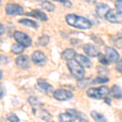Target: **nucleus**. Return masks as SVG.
I'll return each instance as SVG.
<instances>
[{
	"mask_svg": "<svg viewBox=\"0 0 122 122\" xmlns=\"http://www.w3.org/2000/svg\"><path fill=\"white\" fill-rule=\"evenodd\" d=\"M68 25L79 29H89L92 27V23L88 19L76 14H68L65 17Z\"/></svg>",
	"mask_w": 122,
	"mask_h": 122,
	"instance_id": "f257e3e1",
	"label": "nucleus"
},
{
	"mask_svg": "<svg viewBox=\"0 0 122 122\" xmlns=\"http://www.w3.org/2000/svg\"><path fill=\"white\" fill-rule=\"evenodd\" d=\"M109 94V89L107 86H100L99 88H90L86 91V94L89 98L94 99H102L107 97Z\"/></svg>",
	"mask_w": 122,
	"mask_h": 122,
	"instance_id": "f03ea898",
	"label": "nucleus"
},
{
	"mask_svg": "<svg viewBox=\"0 0 122 122\" xmlns=\"http://www.w3.org/2000/svg\"><path fill=\"white\" fill-rule=\"evenodd\" d=\"M68 70L70 71L71 74L73 77H75L76 79L79 80L84 77L85 76V69L82 68L81 66L76 62V60H69L68 61Z\"/></svg>",
	"mask_w": 122,
	"mask_h": 122,
	"instance_id": "7ed1b4c3",
	"label": "nucleus"
},
{
	"mask_svg": "<svg viewBox=\"0 0 122 122\" xmlns=\"http://www.w3.org/2000/svg\"><path fill=\"white\" fill-rule=\"evenodd\" d=\"M14 37L15 40L18 42V44L21 45L24 47H28L31 45L32 43V40L29 38V35H27L26 33L23 32H20V31H15L14 33Z\"/></svg>",
	"mask_w": 122,
	"mask_h": 122,
	"instance_id": "20e7f679",
	"label": "nucleus"
},
{
	"mask_svg": "<svg viewBox=\"0 0 122 122\" xmlns=\"http://www.w3.org/2000/svg\"><path fill=\"white\" fill-rule=\"evenodd\" d=\"M105 19L112 24H122V13L116 9H110Z\"/></svg>",
	"mask_w": 122,
	"mask_h": 122,
	"instance_id": "39448f33",
	"label": "nucleus"
},
{
	"mask_svg": "<svg viewBox=\"0 0 122 122\" xmlns=\"http://www.w3.org/2000/svg\"><path fill=\"white\" fill-rule=\"evenodd\" d=\"M5 11L9 15H20L24 13L23 7L16 3H7L5 7Z\"/></svg>",
	"mask_w": 122,
	"mask_h": 122,
	"instance_id": "423d86ee",
	"label": "nucleus"
},
{
	"mask_svg": "<svg viewBox=\"0 0 122 122\" xmlns=\"http://www.w3.org/2000/svg\"><path fill=\"white\" fill-rule=\"evenodd\" d=\"M72 94L69 90L64 89H58L53 92V97L59 101H66L72 98Z\"/></svg>",
	"mask_w": 122,
	"mask_h": 122,
	"instance_id": "0eeeda50",
	"label": "nucleus"
},
{
	"mask_svg": "<svg viewBox=\"0 0 122 122\" xmlns=\"http://www.w3.org/2000/svg\"><path fill=\"white\" fill-rule=\"evenodd\" d=\"M36 87L39 91H41L44 94H46V95L51 94L53 91V86L43 80L38 81L37 85H36Z\"/></svg>",
	"mask_w": 122,
	"mask_h": 122,
	"instance_id": "6e6552de",
	"label": "nucleus"
},
{
	"mask_svg": "<svg viewBox=\"0 0 122 122\" xmlns=\"http://www.w3.org/2000/svg\"><path fill=\"white\" fill-rule=\"evenodd\" d=\"M105 54L106 57L108 60V61L111 63H117L119 60L120 56L119 53L117 52V51L116 49L112 48V47L107 46L105 48Z\"/></svg>",
	"mask_w": 122,
	"mask_h": 122,
	"instance_id": "1a4fd4ad",
	"label": "nucleus"
},
{
	"mask_svg": "<svg viewBox=\"0 0 122 122\" xmlns=\"http://www.w3.org/2000/svg\"><path fill=\"white\" fill-rule=\"evenodd\" d=\"M32 60L37 65H43L46 62V57L41 51H36L32 54Z\"/></svg>",
	"mask_w": 122,
	"mask_h": 122,
	"instance_id": "9d476101",
	"label": "nucleus"
},
{
	"mask_svg": "<svg viewBox=\"0 0 122 122\" xmlns=\"http://www.w3.org/2000/svg\"><path fill=\"white\" fill-rule=\"evenodd\" d=\"M29 103L30 104V106L32 107L33 112L34 114H36V112L38 111H40L43 107V104L41 103L40 99L38 98L35 97V96H30L28 99Z\"/></svg>",
	"mask_w": 122,
	"mask_h": 122,
	"instance_id": "9b49d317",
	"label": "nucleus"
},
{
	"mask_svg": "<svg viewBox=\"0 0 122 122\" xmlns=\"http://www.w3.org/2000/svg\"><path fill=\"white\" fill-rule=\"evenodd\" d=\"M66 112L69 113L75 120H78L80 122H89L87 117L85 114H83L81 112L78 111L76 109H68Z\"/></svg>",
	"mask_w": 122,
	"mask_h": 122,
	"instance_id": "f8f14e48",
	"label": "nucleus"
},
{
	"mask_svg": "<svg viewBox=\"0 0 122 122\" xmlns=\"http://www.w3.org/2000/svg\"><path fill=\"white\" fill-rule=\"evenodd\" d=\"M15 64L17 67L21 69H28L30 66L28 56H20L15 59Z\"/></svg>",
	"mask_w": 122,
	"mask_h": 122,
	"instance_id": "ddd939ff",
	"label": "nucleus"
},
{
	"mask_svg": "<svg viewBox=\"0 0 122 122\" xmlns=\"http://www.w3.org/2000/svg\"><path fill=\"white\" fill-rule=\"evenodd\" d=\"M83 50L85 53L90 57H96L99 53V49L96 46H94L93 44H90V43L85 45Z\"/></svg>",
	"mask_w": 122,
	"mask_h": 122,
	"instance_id": "4468645a",
	"label": "nucleus"
},
{
	"mask_svg": "<svg viewBox=\"0 0 122 122\" xmlns=\"http://www.w3.org/2000/svg\"><path fill=\"white\" fill-rule=\"evenodd\" d=\"M75 60L83 68H90L92 65L91 61L90 60V59L87 58L86 56H83V55H81V54L76 55V57H75Z\"/></svg>",
	"mask_w": 122,
	"mask_h": 122,
	"instance_id": "2eb2a0df",
	"label": "nucleus"
},
{
	"mask_svg": "<svg viewBox=\"0 0 122 122\" xmlns=\"http://www.w3.org/2000/svg\"><path fill=\"white\" fill-rule=\"evenodd\" d=\"M110 9L111 8H110V7L108 5L105 4V3H99L96 7V13L100 18L105 19L106 15L109 11Z\"/></svg>",
	"mask_w": 122,
	"mask_h": 122,
	"instance_id": "dca6fc26",
	"label": "nucleus"
},
{
	"mask_svg": "<svg viewBox=\"0 0 122 122\" xmlns=\"http://www.w3.org/2000/svg\"><path fill=\"white\" fill-rule=\"evenodd\" d=\"M27 15L34 17V18L38 19V20H42V21H46L47 20H48L46 15L45 14L43 11H40V10H37V9L29 11V12L27 13Z\"/></svg>",
	"mask_w": 122,
	"mask_h": 122,
	"instance_id": "f3484780",
	"label": "nucleus"
},
{
	"mask_svg": "<svg viewBox=\"0 0 122 122\" xmlns=\"http://www.w3.org/2000/svg\"><path fill=\"white\" fill-rule=\"evenodd\" d=\"M76 53L73 49H66L61 53V58L66 61L72 60L75 59Z\"/></svg>",
	"mask_w": 122,
	"mask_h": 122,
	"instance_id": "a211bd4d",
	"label": "nucleus"
},
{
	"mask_svg": "<svg viewBox=\"0 0 122 122\" xmlns=\"http://www.w3.org/2000/svg\"><path fill=\"white\" fill-rule=\"evenodd\" d=\"M37 2H38V4L41 6L42 8L46 10L47 11L52 12V11H54L55 9H56V6L53 4L52 3L49 2L48 0H37Z\"/></svg>",
	"mask_w": 122,
	"mask_h": 122,
	"instance_id": "6ab92c4d",
	"label": "nucleus"
},
{
	"mask_svg": "<svg viewBox=\"0 0 122 122\" xmlns=\"http://www.w3.org/2000/svg\"><path fill=\"white\" fill-rule=\"evenodd\" d=\"M111 95L115 99H122V90L117 85H114L111 90H109Z\"/></svg>",
	"mask_w": 122,
	"mask_h": 122,
	"instance_id": "aec40b11",
	"label": "nucleus"
},
{
	"mask_svg": "<svg viewBox=\"0 0 122 122\" xmlns=\"http://www.w3.org/2000/svg\"><path fill=\"white\" fill-rule=\"evenodd\" d=\"M111 40L116 47L122 49V33H119L117 34L113 35L111 38Z\"/></svg>",
	"mask_w": 122,
	"mask_h": 122,
	"instance_id": "412c9836",
	"label": "nucleus"
},
{
	"mask_svg": "<svg viewBox=\"0 0 122 122\" xmlns=\"http://www.w3.org/2000/svg\"><path fill=\"white\" fill-rule=\"evenodd\" d=\"M91 84L93 83V80L91 78H81V79H79L77 81V86L78 87L81 88V89H84V88H86L88 86H91Z\"/></svg>",
	"mask_w": 122,
	"mask_h": 122,
	"instance_id": "4be33fe9",
	"label": "nucleus"
},
{
	"mask_svg": "<svg viewBox=\"0 0 122 122\" xmlns=\"http://www.w3.org/2000/svg\"><path fill=\"white\" fill-rule=\"evenodd\" d=\"M90 116L93 118V120L95 122H107L106 117H104L103 114L98 112L96 111H92L90 112Z\"/></svg>",
	"mask_w": 122,
	"mask_h": 122,
	"instance_id": "5701e85b",
	"label": "nucleus"
},
{
	"mask_svg": "<svg viewBox=\"0 0 122 122\" xmlns=\"http://www.w3.org/2000/svg\"><path fill=\"white\" fill-rule=\"evenodd\" d=\"M39 117H40L42 121H44L46 122H49L51 120L52 116L51 115V113L49 112L47 110L42 108V109L39 111Z\"/></svg>",
	"mask_w": 122,
	"mask_h": 122,
	"instance_id": "b1692460",
	"label": "nucleus"
},
{
	"mask_svg": "<svg viewBox=\"0 0 122 122\" xmlns=\"http://www.w3.org/2000/svg\"><path fill=\"white\" fill-rule=\"evenodd\" d=\"M19 23L25 25V26H28L33 29H36L38 27V25L35 22V21L31 20H29V19H21L19 20Z\"/></svg>",
	"mask_w": 122,
	"mask_h": 122,
	"instance_id": "393cba45",
	"label": "nucleus"
},
{
	"mask_svg": "<svg viewBox=\"0 0 122 122\" xmlns=\"http://www.w3.org/2000/svg\"><path fill=\"white\" fill-rule=\"evenodd\" d=\"M59 119L60 122H76V120L68 112L60 113L59 116Z\"/></svg>",
	"mask_w": 122,
	"mask_h": 122,
	"instance_id": "a878e982",
	"label": "nucleus"
},
{
	"mask_svg": "<svg viewBox=\"0 0 122 122\" xmlns=\"http://www.w3.org/2000/svg\"><path fill=\"white\" fill-rule=\"evenodd\" d=\"M24 51H25V47L18 44V43L17 44H13L11 46V51L15 55H20L21 53H23Z\"/></svg>",
	"mask_w": 122,
	"mask_h": 122,
	"instance_id": "bb28decb",
	"label": "nucleus"
},
{
	"mask_svg": "<svg viewBox=\"0 0 122 122\" xmlns=\"http://www.w3.org/2000/svg\"><path fill=\"white\" fill-rule=\"evenodd\" d=\"M50 42V37L46 34H43L38 38V44L42 46H46Z\"/></svg>",
	"mask_w": 122,
	"mask_h": 122,
	"instance_id": "cd10ccee",
	"label": "nucleus"
},
{
	"mask_svg": "<svg viewBox=\"0 0 122 122\" xmlns=\"http://www.w3.org/2000/svg\"><path fill=\"white\" fill-rule=\"evenodd\" d=\"M108 81H109V78L105 76H102V75L99 76L94 80H93L94 84H104V83H107Z\"/></svg>",
	"mask_w": 122,
	"mask_h": 122,
	"instance_id": "c85d7f7f",
	"label": "nucleus"
},
{
	"mask_svg": "<svg viewBox=\"0 0 122 122\" xmlns=\"http://www.w3.org/2000/svg\"><path fill=\"white\" fill-rule=\"evenodd\" d=\"M98 60H99V61L100 63H101L103 65H107L108 64H109V61H108V60L107 59V57H106V56H104L103 54H102V53H99L98 54Z\"/></svg>",
	"mask_w": 122,
	"mask_h": 122,
	"instance_id": "c756f323",
	"label": "nucleus"
},
{
	"mask_svg": "<svg viewBox=\"0 0 122 122\" xmlns=\"http://www.w3.org/2000/svg\"><path fill=\"white\" fill-rule=\"evenodd\" d=\"M7 119L10 122H20V119L18 118L15 114L14 113H11L7 116Z\"/></svg>",
	"mask_w": 122,
	"mask_h": 122,
	"instance_id": "7c9ffc66",
	"label": "nucleus"
},
{
	"mask_svg": "<svg viewBox=\"0 0 122 122\" xmlns=\"http://www.w3.org/2000/svg\"><path fill=\"white\" fill-rule=\"evenodd\" d=\"M115 7L116 10L122 13V0H117L115 2Z\"/></svg>",
	"mask_w": 122,
	"mask_h": 122,
	"instance_id": "2f4dec72",
	"label": "nucleus"
},
{
	"mask_svg": "<svg viewBox=\"0 0 122 122\" xmlns=\"http://www.w3.org/2000/svg\"><path fill=\"white\" fill-rule=\"evenodd\" d=\"M116 69H117V72H119L120 73L122 74V59L121 60L117 61V66H116Z\"/></svg>",
	"mask_w": 122,
	"mask_h": 122,
	"instance_id": "473e14b6",
	"label": "nucleus"
},
{
	"mask_svg": "<svg viewBox=\"0 0 122 122\" xmlns=\"http://www.w3.org/2000/svg\"><path fill=\"white\" fill-rule=\"evenodd\" d=\"M6 94V90H5V87L3 86V85H0V99L3 97Z\"/></svg>",
	"mask_w": 122,
	"mask_h": 122,
	"instance_id": "72a5a7b5",
	"label": "nucleus"
},
{
	"mask_svg": "<svg viewBox=\"0 0 122 122\" xmlns=\"http://www.w3.org/2000/svg\"><path fill=\"white\" fill-rule=\"evenodd\" d=\"M4 33V27L2 24H0V35H2Z\"/></svg>",
	"mask_w": 122,
	"mask_h": 122,
	"instance_id": "f704fd0d",
	"label": "nucleus"
},
{
	"mask_svg": "<svg viewBox=\"0 0 122 122\" xmlns=\"http://www.w3.org/2000/svg\"><path fill=\"white\" fill-rule=\"evenodd\" d=\"M104 99H105V100H104V101H105L106 103H107V104H109V105H110V104H111V99H110L109 98L105 97V98H104Z\"/></svg>",
	"mask_w": 122,
	"mask_h": 122,
	"instance_id": "c9c22d12",
	"label": "nucleus"
},
{
	"mask_svg": "<svg viewBox=\"0 0 122 122\" xmlns=\"http://www.w3.org/2000/svg\"><path fill=\"white\" fill-rule=\"evenodd\" d=\"M52 1H56V2H59V3H66L68 0H52Z\"/></svg>",
	"mask_w": 122,
	"mask_h": 122,
	"instance_id": "e433bc0d",
	"label": "nucleus"
},
{
	"mask_svg": "<svg viewBox=\"0 0 122 122\" xmlns=\"http://www.w3.org/2000/svg\"><path fill=\"white\" fill-rule=\"evenodd\" d=\"M84 1L86 2V3H94V2H95V0H84Z\"/></svg>",
	"mask_w": 122,
	"mask_h": 122,
	"instance_id": "4c0bfd02",
	"label": "nucleus"
},
{
	"mask_svg": "<svg viewBox=\"0 0 122 122\" xmlns=\"http://www.w3.org/2000/svg\"><path fill=\"white\" fill-rule=\"evenodd\" d=\"M2 76H3V74H2V71L0 70V79L2 78Z\"/></svg>",
	"mask_w": 122,
	"mask_h": 122,
	"instance_id": "58836bf2",
	"label": "nucleus"
},
{
	"mask_svg": "<svg viewBox=\"0 0 122 122\" xmlns=\"http://www.w3.org/2000/svg\"><path fill=\"white\" fill-rule=\"evenodd\" d=\"M121 120H122V115H121Z\"/></svg>",
	"mask_w": 122,
	"mask_h": 122,
	"instance_id": "ea45409f",
	"label": "nucleus"
},
{
	"mask_svg": "<svg viewBox=\"0 0 122 122\" xmlns=\"http://www.w3.org/2000/svg\"><path fill=\"white\" fill-rule=\"evenodd\" d=\"M0 3H1V0H0Z\"/></svg>",
	"mask_w": 122,
	"mask_h": 122,
	"instance_id": "a19ab883",
	"label": "nucleus"
}]
</instances>
